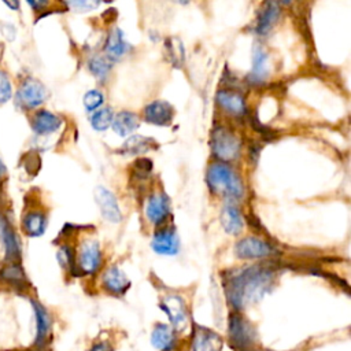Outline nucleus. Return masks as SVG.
I'll return each instance as SVG.
<instances>
[{"label": "nucleus", "mask_w": 351, "mask_h": 351, "mask_svg": "<svg viewBox=\"0 0 351 351\" xmlns=\"http://www.w3.org/2000/svg\"><path fill=\"white\" fill-rule=\"evenodd\" d=\"M234 254L243 259L266 258L274 254V248L267 241L258 237H244L237 241L234 247Z\"/></svg>", "instance_id": "7"}, {"label": "nucleus", "mask_w": 351, "mask_h": 351, "mask_svg": "<svg viewBox=\"0 0 351 351\" xmlns=\"http://www.w3.org/2000/svg\"><path fill=\"white\" fill-rule=\"evenodd\" d=\"M0 241L4 247V261L5 263L21 262L22 248L19 237L8 221V218L0 213Z\"/></svg>", "instance_id": "6"}, {"label": "nucleus", "mask_w": 351, "mask_h": 351, "mask_svg": "<svg viewBox=\"0 0 351 351\" xmlns=\"http://www.w3.org/2000/svg\"><path fill=\"white\" fill-rule=\"evenodd\" d=\"M151 344L159 351H173L177 344L173 328L166 324H156L151 333Z\"/></svg>", "instance_id": "16"}, {"label": "nucleus", "mask_w": 351, "mask_h": 351, "mask_svg": "<svg viewBox=\"0 0 351 351\" xmlns=\"http://www.w3.org/2000/svg\"><path fill=\"white\" fill-rule=\"evenodd\" d=\"M88 67H89L90 73L95 74L97 78H99V77L103 78V77L107 75V73H108V70H110L111 66H110V63L107 62V59H104V58H101V56H95V58H92V59L89 60Z\"/></svg>", "instance_id": "31"}, {"label": "nucleus", "mask_w": 351, "mask_h": 351, "mask_svg": "<svg viewBox=\"0 0 351 351\" xmlns=\"http://www.w3.org/2000/svg\"><path fill=\"white\" fill-rule=\"evenodd\" d=\"M151 247L155 252H158L160 255H174L178 252L180 241L174 232L162 230L154 236Z\"/></svg>", "instance_id": "18"}, {"label": "nucleus", "mask_w": 351, "mask_h": 351, "mask_svg": "<svg viewBox=\"0 0 351 351\" xmlns=\"http://www.w3.org/2000/svg\"><path fill=\"white\" fill-rule=\"evenodd\" d=\"M47 222H48L47 215L44 213L32 210V211H26L22 215L21 228L26 236L38 237V236L44 234V232L47 229Z\"/></svg>", "instance_id": "15"}, {"label": "nucleus", "mask_w": 351, "mask_h": 351, "mask_svg": "<svg viewBox=\"0 0 351 351\" xmlns=\"http://www.w3.org/2000/svg\"><path fill=\"white\" fill-rule=\"evenodd\" d=\"M278 15H280L278 3H273V1L265 3L262 11L258 15L255 32L258 34H266L273 27L276 21L278 19Z\"/></svg>", "instance_id": "21"}, {"label": "nucleus", "mask_w": 351, "mask_h": 351, "mask_svg": "<svg viewBox=\"0 0 351 351\" xmlns=\"http://www.w3.org/2000/svg\"><path fill=\"white\" fill-rule=\"evenodd\" d=\"M208 186L215 192L232 199L243 196V184L239 176L223 163H214L207 171Z\"/></svg>", "instance_id": "2"}, {"label": "nucleus", "mask_w": 351, "mask_h": 351, "mask_svg": "<svg viewBox=\"0 0 351 351\" xmlns=\"http://www.w3.org/2000/svg\"><path fill=\"white\" fill-rule=\"evenodd\" d=\"M14 96V88L7 71L0 70V104L8 103Z\"/></svg>", "instance_id": "30"}, {"label": "nucleus", "mask_w": 351, "mask_h": 351, "mask_svg": "<svg viewBox=\"0 0 351 351\" xmlns=\"http://www.w3.org/2000/svg\"><path fill=\"white\" fill-rule=\"evenodd\" d=\"M165 48H166V55L169 60L174 64V67H181L184 63V47L181 41L176 37H170L167 38Z\"/></svg>", "instance_id": "28"}, {"label": "nucleus", "mask_w": 351, "mask_h": 351, "mask_svg": "<svg viewBox=\"0 0 351 351\" xmlns=\"http://www.w3.org/2000/svg\"><path fill=\"white\" fill-rule=\"evenodd\" d=\"M211 148L218 158L223 160H233L240 154V140L228 129L218 128L213 132Z\"/></svg>", "instance_id": "5"}, {"label": "nucleus", "mask_w": 351, "mask_h": 351, "mask_svg": "<svg viewBox=\"0 0 351 351\" xmlns=\"http://www.w3.org/2000/svg\"><path fill=\"white\" fill-rule=\"evenodd\" d=\"M62 125V119L48 110H38L30 118V126L36 136H48L55 133Z\"/></svg>", "instance_id": "11"}, {"label": "nucleus", "mask_w": 351, "mask_h": 351, "mask_svg": "<svg viewBox=\"0 0 351 351\" xmlns=\"http://www.w3.org/2000/svg\"><path fill=\"white\" fill-rule=\"evenodd\" d=\"M154 138L144 137V136H132L125 141V144L121 147V152L125 155H140L145 154L149 149H152L156 144Z\"/></svg>", "instance_id": "26"}, {"label": "nucleus", "mask_w": 351, "mask_h": 351, "mask_svg": "<svg viewBox=\"0 0 351 351\" xmlns=\"http://www.w3.org/2000/svg\"><path fill=\"white\" fill-rule=\"evenodd\" d=\"M267 75V55L259 47H255L252 55V70L250 80L252 82H262Z\"/></svg>", "instance_id": "27"}, {"label": "nucleus", "mask_w": 351, "mask_h": 351, "mask_svg": "<svg viewBox=\"0 0 351 351\" xmlns=\"http://www.w3.org/2000/svg\"><path fill=\"white\" fill-rule=\"evenodd\" d=\"M245 351H256V350H251V348H250V350H245Z\"/></svg>", "instance_id": "39"}, {"label": "nucleus", "mask_w": 351, "mask_h": 351, "mask_svg": "<svg viewBox=\"0 0 351 351\" xmlns=\"http://www.w3.org/2000/svg\"><path fill=\"white\" fill-rule=\"evenodd\" d=\"M4 4L8 5V7H11V8H16V7L19 5V3H8V1H4Z\"/></svg>", "instance_id": "38"}, {"label": "nucleus", "mask_w": 351, "mask_h": 351, "mask_svg": "<svg viewBox=\"0 0 351 351\" xmlns=\"http://www.w3.org/2000/svg\"><path fill=\"white\" fill-rule=\"evenodd\" d=\"M221 223L230 234H239L243 229V218L239 208L233 204H225L221 211Z\"/></svg>", "instance_id": "24"}, {"label": "nucleus", "mask_w": 351, "mask_h": 351, "mask_svg": "<svg viewBox=\"0 0 351 351\" xmlns=\"http://www.w3.org/2000/svg\"><path fill=\"white\" fill-rule=\"evenodd\" d=\"M274 271L265 266H250L232 271L223 281L228 302L234 310L261 300L273 287Z\"/></svg>", "instance_id": "1"}, {"label": "nucleus", "mask_w": 351, "mask_h": 351, "mask_svg": "<svg viewBox=\"0 0 351 351\" xmlns=\"http://www.w3.org/2000/svg\"><path fill=\"white\" fill-rule=\"evenodd\" d=\"M174 115L173 107L163 100H155L149 103L144 108V118L147 122L158 125V126H167L170 125Z\"/></svg>", "instance_id": "14"}, {"label": "nucleus", "mask_w": 351, "mask_h": 351, "mask_svg": "<svg viewBox=\"0 0 351 351\" xmlns=\"http://www.w3.org/2000/svg\"><path fill=\"white\" fill-rule=\"evenodd\" d=\"M30 303H32V307H33V311H34V317H36V339H34V346L37 348H43L48 343V339L51 336V326H52L51 315H49L48 310L38 300L32 299Z\"/></svg>", "instance_id": "10"}, {"label": "nucleus", "mask_w": 351, "mask_h": 351, "mask_svg": "<svg viewBox=\"0 0 351 351\" xmlns=\"http://www.w3.org/2000/svg\"><path fill=\"white\" fill-rule=\"evenodd\" d=\"M58 261L60 263L62 267L67 269V270H73L75 267L74 265V255H73V251L69 245H62L58 251Z\"/></svg>", "instance_id": "33"}, {"label": "nucleus", "mask_w": 351, "mask_h": 351, "mask_svg": "<svg viewBox=\"0 0 351 351\" xmlns=\"http://www.w3.org/2000/svg\"><path fill=\"white\" fill-rule=\"evenodd\" d=\"M95 200L100 208L101 215L104 217V219H107L108 222H119L122 219V214L118 206V202L114 196L112 192H110L108 189H106L104 186H96L95 191Z\"/></svg>", "instance_id": "9"}, {"label": "nucleus", "mask_w": 351, "mask_h": 351, "mask_svg": "<svg viewBox=\"0 0 351 351\" xmlns=\"http://www.w3.org/2000/svg\"><path fill=\"white\" fill-rule=\"evenodd\" d=\"M218 104L230 114L241 115L245 112V101L241 95L229 90H219L217 93Z\"/></svg>", "instance_id": "22"}, {"label": "nucleus", "mask_w": 351, "mask_h": 351, "mask_svg": "<svg viewBox=\"0 0 351 351\" xmlns=\"http://www.w3.org/2000/svg\"><path fill=\"white\" fill-rule=\"evenodd\" d=\"M5 176H7V167H5L4 162H3L1 158H0V181H1Z\"/></svg>", "instance_id": "37"}, {"label": "nucleus", "mask_w": 351, "mask_h": 351, "mask_svg": "<svg viewBox=\"0 0 351 351\" xmlns=\"http://www.w3.org/2000/svg\"><path fill=\"white\" fill-rule=\"evenodd\" d=\"M101 282H103V287L111 292V293H115V295H122L125 293L129 287H130V282L129 280L126 278V276L123 274L122 270H119L117 266H112V267H108L104 274H103V278H101Z\"/></svg>", "instance_id": "17"}, {"label": "nucleus", "mask_w": 351, "mask_h": 351, "mask_svg": "<svg viewBox=\"0 0 351 351\" xmlns=\"http://www.w3.org/2000/svg\"><path fill=\"white\" fill-rule=\"evenodd\" d=\"M228 337L234 348L245 351L256 341V330L250 321L234 311L228 319Z\"/></svg>", "instance_id": "4"}, {"label": "nucleus", "mask_w": 351, "mask_h": 351, "mask_svg": "<svg viewBox=\"0 0 351 351\" xmlns=\"http://www.w3.org/2000/svg\"><path fill=\"white\" fill-rule=\"evenodd\" d=\"M169 199L165 193H156L154 196H151V199L147 203L145 207V214L147 218L154 222V223H159L162 222L167 214H169Z\"/></svg>", "instance_id": "20"}, {"label": "nucleus", "mask_w": 351, "mask_h": 351, "mask_svg": "<svg viewBox=\"0 0 351 351\" xmlns=\"http://www.w3.org/2000/svg\"><path fill=\"white\" fill-rule=\"evenodd\" d=\"M112 129L114 132L121 136L125 137L130 133H133L137 128H138V117L134 112L130 111H121L115 115V118L112 119Z\"/></svg>", "instance_id": "23"}, {"label": "nucleus", "mask_w": 351, "mask_h": 351, "mask_svg": "<svg viewBox=\"0 0 351 351\" xmlns=\"http://www.w3.org/2000/svg\"><path fill=\"white\" fill-rule=\"evenodd\" d=\"M100 265V248L97 241L85 240L80 248L78 255V267L82 273L90 274Z\"/></svg>", "instance_id": "13"}, {"label": "nucleus", "mask_w": 351, "mask_h": 351, "mask_svg": "<svg viewBox=\"0 0 351 351\" xmlns=\"http://www.w3.org/2000/svg\"><path fill=\"white\" fill-rule=\"evenodd\" d=\"M221 337L208 328L195 326L192 336V351H221Z\"/></svg>", "instance_id": "12"}, {"label": "nucleus", "mask_w": 351, "mask_h": 351, "mask_svg": "<svg viewBox=\"0 0 351 351\" xmlns=\"http://www.w3.org/2000/svg\"><path fill=\"white\" fill-rule=\"evenodd\" d=\"M111 122H112L111 108H100L90 118V123H92L93 129H96L99 132L106 130L111 125Z\"/></svg>", "instance_id": "29"}, {"label": "nucleus", "mask_w": 351, "mask_h": 351, "mask_svg": "<svg viewBox=\"0 0 351 351\" xmlns=\"http://www.w3.org/2000/svg\"><path fill=\"white\" fill-rule=\"evenodd\" d=\"M160 308L169 317L173 329L182 330L188 324V313L184 300L178 295H169L160 302Z\"/></svg>", "instance_id": "8"}, {"label": "nucleus", "mask_w": 351, "mask_h": 351, "mask_svg": "<svg viewBox=\"0 0 351 351\" xmlns=\"http://www.w3.org/2000/svg\"><path fill=\"white\" fill-rule=\"evenodd\" d=\"M104 101V96L100 90H89L85 93L84 96V106L86 108V111H93L96 108H99Z\"/></svg>", "instance_id": "32"}, {"label": "nucleus", "mask_w": 351, "mask_h": 351, "mask_svg": "<svg viewBox=\"0 0 351 351\" xmlns=\"http://www.w3.org/2000/svg\"><path fill=\"white\" fill-rule=\"evenodd\" d=\"M0 280L16 289H25L27 287V278L21 262L4 263L0 269Z\"/></svg>", "instance_id": "19"}, {"label": "nucleus", "mask_w": 351, "mask_h": 351, "mask_svg": "<svg viewBox=\"0 0 351 351\" xmlns=\"http://www.w3.org/2000/svg\"><path fill=\"white\" fill-rule=\"evenodd\" d=\"M89 351H112V348L107 341H99V343H95L89 348Z\"/></svg>", "instance_id": "35"}, {"label": "nucleus", "mask_w": 351, "mask_h": 351, "mask_svg": "<svg viewBox=\"0 0 351 351\" xmlns=\"http://www.w3.org/2000/svg\"><path fill=\"white\" fill-rule=\"evenodd\" d=\"M27 4H29L34 11H41V8L47 7L49 3H48V1H27Z\"/></svg>", "instance_id": "36"}, {"label": "nucleus", "mask_w": 351, "mask_h": 351, "mask_svg": "<svg viewBox=\"0 0 351 351\" xmlns=\"http://www.w3.org/2000/svg\"><path fill=\"white\" fill-rule=\"evenodd\" d=\"M48 97V90L43 82L33 77H25L15 92V106L23 111L38 108Z\"/></svg>", "instance_id": "3"}, {"label": "nucleus", "mask_w": 351, "mask_h": 351, "mask_svg": "<svg viewBox=\"0 0 351 351\" xmlns=\"http://www.w3.org/2000/svg\"><path fill=\"white\" fill-rule=\"evenodd\" d=\"M67 4L77 11H90L99 5V3L96 1H71Z\"/></svg>", "instance_id": "34"}, {"label": "nucleus", "mask_w": 351, "mask_h": 351, "mask_svg": "<svg viewBox=\"0 0 351 351\" xmlns=\"http://www.w3.org/2000/svg\"><path fill=\"white\" fill-rule=\"evenodd\" d=\"M128 49H129V45H128L126 40L123 38L122 30L118 27L112 29L111 33L108 34V38L106 43V52L108 53V58L119 59L121 56H123L126 53Z\"/></svg>", "instance_id": "25"}]
</instances>
